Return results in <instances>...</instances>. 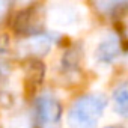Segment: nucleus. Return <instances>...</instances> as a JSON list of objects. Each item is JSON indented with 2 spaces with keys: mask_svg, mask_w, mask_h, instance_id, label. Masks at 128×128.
Wrapping results in <instances>:
<instances>
[{
  "mask_svg": "<svg viewBox=\"0 0 128 128\" xmlns=\"http://www.w3.org/2000/svg\"><path fill=\"white\" fill-rule=\"evenodd\" d=\"M51 48V39L48 36L44 35H33L29 36L27 39H24L20 45V50L23 51L24 56H27L29 59L33 57L36 59L38 56H44L50 51Z\"/></svg>",
  "mask_w": 128,
  "mask_h": 128,
  "instance_id": "obj_7",
  "label": "nucleus"
},
{
  "mask_svg": "<svg viewBox=\"0 0 128 128\" xmlns=\"http://www.w3.org/2000/svg\"><path fill=\"white\" fill-rule=\"evenodd\" d=\"M119 53H120V44L118 36L113 33H107L96 42L94 48V59L101 65H108L113 60H116Z\"/></svg>",
  "mask_w": 128,
  "mask_h": 128,
  "instance_id": "obj_5",
  "label": "nucleus"
},
{
  "mask_svg": "<svg viewBox=\"0 0 128 128\" xmlns=\"http://www.w3.org/2000/svg\"><path fill=\"white\" fill-rule=\"evenodd\" d=\"M44 77H45V65H44V62L39 60V59L30 57L24 63V78H23L24 92L27 95H35L41 89Z\"/></svg>",
  "mask_w": 128,
  "mask_h": 128,
  "instance_id": "obj_4",
  "label": "nucleus"
},
{
  "mask_svg": "<svg viewBox=\"0 0 128 128\" xmlns=\"http://www.w3.org/2000/svg\"><path fill=\"white\" fill-rule=\"evenodd\" d=\"M107 100L101 94H90L77 98L66 114L68 128H96L104 114Z\"/></svg>",
  "mask_w": 128,
  "mask_h": 128,
  "instance_id": "obj_1",
  "label": "nucleus"
},
{
  "mask_svg": "<svg viewBox=\"0 0 128 128\" xmlns=\"http://www.w3.org/2000/svg\"><path fill=\"white\" fill-rule=\"evenodd\" d=\"M8 8H9V3H6V2H0V20L5 17Z\"/></svg>",
  "mask_w": 128,
  "mask_h": 128,
  "instance_id": "obj_10",
  "label": "nucleus"
},
{
  "mask_svg": "<svg viewBox=\"0 0 128 128\" xmlns=\"http://www.w3.org/2000/svg\"><path fill=\"white\" fill-rule=\"evenodd\" d=\"M41 29V18H39V11L35 8H29L26 11H21L15 20V30L21 35L33 36L38 35Z\"/></svg>",
  "mask_w": 128,
  "mask_h": 128,
  "instance_id": "obj_6",
  "label": "nucleus"
},
{
  "mask_svg": "<svg viewBox=\"0 0 128 128\" xmlns=\"http://www.w3.org/2000/svg\"><path fill=\"white\" fill-rule=\"evenodd\" d=\"M62 104L50 94L41 95L35 102V119L41 128H59Z\"/></svg>",
  "mask_w": 128,
  "mask_h": 128,
  "instance_id": "obj_2",
  "label": "nucleus"
},
{
  "mask_svg": "<svg viewBox=\"0 0 128 128\" xmlns=\"http://www.w3.org/2000/svg\"><path fill=\"white\" fill-rule=\"evenodd\" d=\"M113 102H114V110L120 116H126V112H128V89H126V84H120L119 88L114 89Z\"/></svg>",
  "mask_w": 128,
  "mask_h": 128,
  "instance_id": "obj_8",
  "label": "nucleus"
},
{
  "mask_svg": "<svg viewBox=\"0 0 128 128\" xmlns=\"http://www.w3.org/2000/svg\"><path fill=\"white\" fill-rule=\"evenodd\" d=\"M9 50V36L8 35H0V56H3Z\"/></svg>",
  "mask_w": 128,
  "mask_h": 128,
  "instance_id": "obj_9",
  "label": "nucleus"
},
{
  "mask_svg": "<svg viewBox=\"0 0 128 128\" xmlns=\"http://www.w3.org/2000/svg\"><path fill=\"white\" fill-rule=\"evenodd\" d=\"M86 14L80 11V6L76 5H57L50 11V21L54 27L60 30H76L84 23Z\"/></svg>",
  "mask_w": 128,
  "mask_h": 128,
  "instance_id": "obj_3",
  "label": "nucleus"
},
{
  "mask_svg": "<svg viewBox=\"0 0 128 128\" xmlns=\"http://www.w3.org/2000/svg\"><path fill=\"white\" fill-rule=\"evenodd\" d=\"M104 128H120V126H118V125H108V126H104Z\"/></svg>",
  "mask_w": 128,
  "mask_h": 128,
  "instance_id": "obj_11",
  "label": "nucleus"
}]
</instances>
